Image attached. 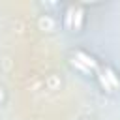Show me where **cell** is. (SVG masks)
Listing matches in <instances>:
<instances>
[{
    "instance_id": "6da1fadb",
    "label": "cell",
    "mask_w": 120,
    "mask_h": 120,
    "mask_svg": "<svg viewBox=\"0 0 120 120\" xmlns=\"http://www.w3.org/2000/svg\"><path fill=\"white\" fill-rule=\"evenodd\" d=\"M94 79L99 86V90L107 96H114L120 92V73L111 66V64H99V68L94 73Z\"/></svg>"
},
{
    "instance_id": "7a4b0ae2",
    "label": "cell",
    "mask_w": 120,
    "mask_h": 120,
    "mask_svg": "<svg viewBox=\"0 0 120 120\" xmlns=\"http://www.w3.org/2000/svg\"><path fill=\"white\" fill-rule=\"evenodd\" d=\"M99 60L94 56V54H90L88 51H82V49H75V51H71V54H69V66L75 69V71H79L81 75H88V77H94V73H96V69L99 68Z\"/></svg>"
},
{
    "instance_id": "3957f363",
    "label": "cell",
    "mask_w": 120,
    "mask_h": 120,
    "mask_svg": "<svg viewBox=\"0 0 120 120\" xmlns=\"http://www.w3.org/2000/svg\"><path fill=\"white\" fill-rule=\"evenodd\" d=\"M62 22H64V28L71 34L82 32V28L86 26V9H84V6L82 4H69L64 9Z\"/></svg>"
}]
</instances>
